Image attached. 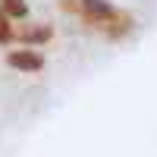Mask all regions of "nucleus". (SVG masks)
Masks as SVG:
<instances>
[{
  "instance_id": "1",
  "label": "nucleus",
  "mask_w": 157,
  "mask_h": 157,
  "mask_svg": "<svg viewBox=\"0 0 157 157\" xmlns=\"http://www.w3.org/2000/svg\"><path fill=\"white\" fill-rule=\"evenodd\" d=\"M113 6L107 3V0H82V16L91 22V25H98V29H104L110 19H113Z\"/></svg>"
},
{
  "instance_id": "2",
  "label": "nucleus",
  "mask_w": 157,
  "mask_h": 157,
  "mask_svg": "<svg viewBox=\"0 0 157 157\" xmlns=\"http://www.w3.org/2000/svg\"><path fill=\"white\" fill-rule=\"evenodd\" d=\"M6 63L13 69H19V72H38L44 66V57L38 54V50H13L6 57Z\"/></svg>"
},
{
  "instance_id": "3",
  "label": "nucleus",
  "mask_w": 157,
  "mask_h": 157,
  "mask_svg": "<svg viewBox=\"0 0 157 157\" xmlns=\"http://www.w3.org/2000/svg\"><path fill=\"white\" fill-rule=\"evenodd\" d=\"M129 29H132V16H129V13H120V10H116L113 19L104 25V32H107L110 38H120V35H126Z\"/></svg>"
},
{
  "instance_id": "4",
  "label": "nucleus",
  "mask_w": 157,
  "mask_h": 157,
  "mask_svg": "<svg viewBox=\"0 0 157 157\" xmlns=\"http://www.w3.org/2000/svg\"><path fill=\"white\" fill-rule=\"evenodd\" d=\"M0 10H3L10 19H25V16H29L25 0H0Z\"/></svg>"
},
{
  "instance_id": "5",
  "label": "nucleus",
  "mask_w": 157,
  "mask_h": 157,
  "mask_svg": "<svg viewBox=\"0 0 157 157\" xmlns=\"http://www.w3.org/2000/svg\"><path fill=\"white\" fill-rule=\"evenodd\" d=\"M50 35H54L50 25H38V29H25L19 38L22 41H32V44H44V41H50Z\"/></svg>"
},
{
  "instance_id": "6",
  "label": "nucleus",
  "mask_w": 157,
  "mask_h": 157,
  "mask_svg": "<svg viewBox=\"0 0 157 157\" xmlns=\"http://www.w3.org/2000/svg\"><path fill=\"white\" fill-rule=\"evenodd\" d=\"M6 41H13V25H10V16L0 10V44H6Z\"/></svg>"
}]
</instances>
